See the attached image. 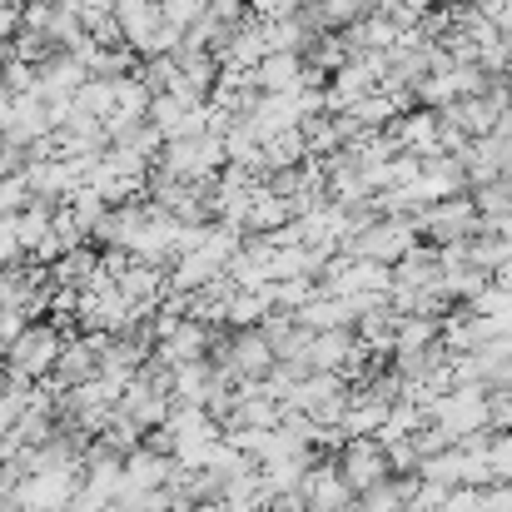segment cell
<instances>
[{
  "mask_svg": "<svg viewBox=\"0 0 512 512\" xmlns=\"http://www.w3.org/2000/svg\"><path fill=\"white\" fill-rule=\"evenodd\" d=\"M60 348H65V329H60L55 319H30V324L20 329V339L5 343V368H10V378H20V383H40V378L55 373Z\"/></svg>",
  "mask_w": 512,
  "mask_h": 512,
  "instance_id": "obj_1",
  "label": "cell"
},
{
  "mask_svg": "<svg viewBox=\"0 0 512 512\" xmlns=\"http://www.w3.org/2000/svg\"><path fill=\"white\" fill-rule=\"evenodd\" d=\"M214 368H219V378L224 383H249V378H269L274 373V348H269V339H264V329H234L229 339L214 343Z\"/></svg>",
  "mask_w": 512,
  "mask_h": 512,
  "instance_id": "obj_2",
  "label": "cell"
},
{
  "mask_svg": "<svg viewBox=\"0 0 512 512\" xmlns=\"http://www.w3.org/2000/svg\"><path fill=\"white\" fill-rule=\"evenodd\" d=\"M160 165H165L170 174H179V179H214V174L229 165L224 135L204 130V135H179V140H165Z\"/></svg>",
  "mask_w": 512,
  "mask_h": 512,
  "instance_id": "obj_3",
  "label": "cell"
},
{
  "mask_svg": "<svg viewBox=\"0 0 512 512\" xmlns=\"http://www.w3.org/2000/svg\"><path fill=\"white\" fill-rule=\"evenodd\" d=\"M433 418L453 433V443L473 438V433H488V388L478 383H458L453 393H443L433 403Z\"/></svg>",
  "mask_w": 512,
  "mask_h": 512,
  "instance_id": "obj_4",
  "label": "cell"
},
{
  "mask_svg": "<svg viewBox=\"0 0 512 512\" xmlns=\"http://www.w3.org/2000/svg\"><path fill=\"white\" fill-rule=\"evenodd\" d=\"M75 488H80V473L50 468V473H25V478L15 483L10 498H15L20 512H65L70 498H75Z\"/></svg>",
  "mask_w": 512,
  "mask_h": 512,
  "instance_id": "obj_5",
  "label": "cell"
},
{
  "mask_svg": "<svg viewBox=\"0 0 512 512\" xmlns=\"http://www.w3.org/2000/svg\"><path fill=\"white\" fill-rule=\"evenodd\" d=\"M299 498H304L309 512H353V503H358V493H353V483L343 478V468L339 463H324V458L309 463Z\"/></svg>",
  "mask_w": 512,
  "mask_h": 512,
  "instance_id": "obj_6",
  "label": "cell"
},
{
  "mask_svg": "<svg viewBox=\"0 0 512 512\" xmlns=\"http://www.w3.org/2000/svg\"><path fill=\"white\" fill-rule=\"evenodd\" d=\"M339 468H343V478L353 483V493L383 483V478L393 473V463H388V443H383V438H348V443L339 448Z\"/></svg>",
  "mask_w": 512,
  "mask_h": 512,
  "instance_id": "obj_7",
  "label": "cell"
},
{
  "mask_svg": "<svg viewBox=\"0 0 512 512\" xmlns=\"http://www.w3.org/2000/svg\"><path fill=\"white\" fill-rule=\"evenodd\" d=\"M388 135H393L408 155L433 160V155H443V110H433V105L408 110V115H398V120L388 125Z\"/></svg>",
  "mask_w": 512,
  "mask_h": 512,
  "instance_id": "obj_8",
  "label": "cell"
},
{
  "mask_svg": "<svg viewBox=\"0 0 512 512\" xmlns=\"http://www.w3.org/2000/svg\"><path fill=\"white\" fill-rule=\"evenodd\" d=\"M408 189H413L423 204H438V199L468 194L473 184H468V170H463L458 155H433V160H423V170H418V179H413Z\"/></svg>",
  "mask_w": 512,
  "mask_h": 512,
  "instance_id": "obj_9",
  "label": "cell"
},
{
  "mask_svg": "<svg viewBox=\"0 0 512 512\" xmlns=\"http://www.w3.org/2000/svg\"><path fill=\"white\" fill-rule=\"evenodd\" d=\"M214 329L209 324H199V319H179L165 339L155 343V353L170 363V368H179V363H194V358H209L214 353Z\"/></svg>",
  "mask_w": 512,
  "mask_h": 512,
  "instance_id": "obj_10",
  "label": "cell"
},
{
  "mask_svg": "<svg viewBox=\"0 0 512 512\" xmlns=\"http://www.w3.org/2000/svg\"><path fill=\"white\" fill-rule=\"evenodd\" d=\"M90 80V65L70 50H55L45 65H40V100H75V90Z\"/></svg>",
  "mask_w": 512,
  "mask_h": 512,
  "instance_id": "obj_11",
  "label": "cell"
},
{
  "mask_svg": "<svg viewBox=\"0 0 512 512\" xmlns=\"http://www.w3.org/2000/svg\"><path fill=\"white\" fill-rule=\"evenodd\" d=\"M264 339L274 348L279 363H294V358H309V343H314V329L299 324V314H284V309H269V319L259 324Z\"/></svg>",
  "mask_w": 512,
  "mask_h": 512,
  "instance_id": "obj_12",
  "label": "cell"
},
{
  "mask_svg": "<svg viewBox=\"0 0 512 512\" xmlns=\"http://www.w3.org/2000/svg\"><path fill=\"white\" fill-rule=\"evenodd\" d=\"M249 75H254L259 95H289V90H304V55H294V50H269Z\"/></svg>",
  "mask_w": 512,
  "mask_h": 512,
  "instance_id": "obj_13",
  "label": "cell"
},
{
  "mask_svg": "<svg viewBox=\"0 0 512 512\" xmlns=\"http://www.w3.org/2000/svg\"><path fill=\"white\" fill-rule=\"evenodd\" d=\"M299 219V209H294V199H284L269 179L254 189V199H249V219H244V229L249 234H274V229H284V224H294Z\"/></svg>",
  "mask_w": 512,
  "mask_h": 512,
  "instance_id": "obj_14",
  "label": "cell"
},
{
  "mask_svg": "<svg viewBox=\"0 0 512 512\" xmlns=\"http://www.w3.org/2000/svg\"><path fill=\"white\" fill-rule=\"evenodd\" d=\"M100 269H105V254L90 249V244H75V249H65V254L50 264V279L65 284V289H90V284L100 279Z\"/></svg>",
  "mask_w": 512,
  "mask_h": 512,
  "instance_id": "obj_15",
  "label": "cell"
},
{
  "mask_svg": "<svg viewBox=\"0 0 512 512\" xmlns=\"http://www.w3.org/2000/svg\"><path fill=\"white\" fill-rule=\"evenodd\" d=\"M413 488H418V473H408V478H403V473H388L383 483L363 488L353 508H358V512H408V503H413Z\"/></svg>",
  "mask_w": 512,
  "mask_h": 512,
  "instance_id": "obj_16",
  "label": "cell"
},
{
  "mask_svg": "<svg viewBox=\"0 0 512 512\" xmlns=\"http://www.w3.org/2000/svg\"><path fill=\"white\" fill-rule=\"evenodd\" d=\"M224 274V259H214L209 249H189V254H179L170 264V289H184V294H194V289H204V284H214Z\"/></svg>",
  "mask_w": 512,
  "mask_h": 512,
  "instance_id": "obj_17",
  "label": "cell"
},
{
  "mask_svg": "<svg viewBox=\"0 0 512 512\" xmlns=\"http://www.w3.org/2000/svg\"><path fill=\"white\" fill-rule=\"evenodd\" d=\"M353 343H358L353 329H324V334H314V343H309V368L314 373H343Z\"/></svg>",
  "mask_w": 512,
  "mask_h": 512,
  "instance_id": "obj_18",
  "label": "cell"
},
{
  "mask_svg": "<svg viewBox=\"0 0 512 512\" xmlns=\"http://www.w3.org/2000/svg\"><path fill=\"white\" fill-rule=\"evenodd\" d=\"M264 55H269V45H264V25L249 15V20L229 35V50H224L219 60H224V65H234V70H254Z\"/></svg>",
  "mask_w": 512,
  "mask_h": 512,
  "instance_id": "obj_19",
  "label": "cell"
},
{
  "mask_svg": "<svg viewBox=\"0 0 512 512\" xmlns=\"http://www.w3.org/2000/svg\"><path fill=\"white\" fill-rule=\"evenodd\" d=\"M438 339H443V319H433V314H398L393 353H418V348H428Z\"/></svg>",
  "mask_w": 512,
  "mask_h": 512,
  "instance_id": "obj_20",
  "label": "cell"
},
{
  "mask_svg": "<svg viewBox=\"0 0 512 512\" xmlns=\"http://www.w3.org/2000/svg\"><path fill=\"white\" fill-rule=\"evenodd\" d=\"M304 160H309L304 125H299V130H279V135H269V140H264V165H269V174L274 170H294V165H304Z\"/></svg>",
  "mask_w": 512,
  "mask_h": 512,
  "instance_id": "obj_21",
  "label": "cell"
},
{
  "mask_svg": "<svg viewBox=\"0 0 512 512\" xmlns=\"http://www.w3.org/2000/svg\"><path fill=\"white\" fill-rule=\"evenodd\" d=\"M348 115H353L363 130H388V125H393L403 110H398V100H393V95L378 85V90H368L363 100H353V105H348Z\"/></svg>",
  "mask_w": 512,
  "mask_h": 512,
  "instance_id": "obj_22",
  "label": "cell"
},
{
  "mask_svg": "<svg viewBox=\"0 0 512 512\" xmlns=\"http://www.w3.org/2000/svg\"><path fill=\"white\" fill-rule=\"evenodd\" d=\"M75 110L110 120V115L120 110V85H115V80H105V75H90V80L75 90Z\"/></svg>",
  "mask_w": 512,
  "mask_h": 512,
  "instance_id": "obj_23",
  "label": "cell"
},
{
  "mask_svg": "<svg viewBox=\"0 0 512 512\" xmlns=\"http://www.w3.org/2000/svg\"><path fill=\"white\" fill-rule=\"evenodd\" d=\"M269 294L264 289H234V299H229V329H259L264 319H269Z\"/></svg>",
  "mask_w": 512,
  "mask_h": 512,
  "instance_id": "obj_24",
  "label": "cell"
},
{
  "mask_svg": "<svg viewBox=\"0 0 512 512\" xmlns=\"http://www.w3.org/2000/svg\"><path fill=\"white\" fill-rule=\"evenodd\" d=\"M418 478L443 483V488H458V483H463V448L453 443V448H443V453L423 458V463H418Z\"/></svg>",
  "mask_w": 512,
  "mask_h": 512,
  "instance_id": "obj_25",
  "label": "cell"
},
{
  "mask_svg": "<svg viewBox=\"0 0 512 512\" xmlns=\"http://www.w3.org/2000/svg\"><path fill=\"white\" fill-rule=\"evenodd\" d=\"M140 80H145L155 95H174L184 75H179V60H174V55H150V60L140 65Z\"/></svg>",
  "mask_w": 512,
  "mask_h": 512,
  "instance_id": "obj_26",
  "label": "cell"
},
{
  "mask_svg": "<svg viewBox=\"0 0 512 512\" xmlns=\"http://www.w3.org/2000/svg\"><path fill=\"white\" fill-rule=\"evenodd\" d=\"M413 448H418V458H433V453H443V448H453V433L438 423V418H428L418 433H413Z\"/></svg>",
  "mask_w": 512,
  "mask_h": 512,
  "instance_id": "obj_27",
  "label": "cell"
},
{
  "mask_svg": "<svg viewBox=\"0 0 512 512\" xmlns=\"http://www.w3.org/2000/svg\"><path fill=\"white\" fill-rule=\"evenodd\" d=\"M488 433H512V388H488Z\"/></svg>",
  "mask_w": 512,
  "mask_h": 512,
  "instance_id": "obj_28",
  "label": "cell"
},
{
  "mask_svg": "<svg viewBox=\"0 0 512 512\" xmlns=\"http://www.w3.org/2000/svg\"><path fill=\"white\" fill-rule=\"evenodd\" d=\"M160 10H165V20H170V25L189 30L199 15H209V0H160Z\"/></svg>",
  "mask_w": 512,
  "mask_h": 512,
  "instance_id": "obj_29",
  "label": "cell"
},
{
  "mask_svg": "<svg viewBox=\"0 0 512 512\" xmlns=\"http://www.w3.org/2000/svg\"><path fill=\"white\" fill-rule=\"evenodd\" d=\"M488 463H493V483H512V433H493Z\"/></svg>",
  "mask_w": 512,
  "mask_h": 512,
  "instance_id": "obj_30",
  "label": "cell"
},
{
  "mask_svg": "<svg viewBox=\"0 0 512 512\" xmlns=\"http://www.w3.org/2000/svg\"><path fill=\"white\" fill-rule=\"evenodd\" d=\"M25 249H20V234H15V214H0V269L20 264Z\"/></svg>",
  "mask_w": 512,
  "mask_h": 512,
  "instance_id": "obj_31",
  "label": "cell"
},
{
  "mask_svg": "<svg viewBox=\"0 0 512 512\" xmlns=\"http://www.w3.org/2000/svg\"><path fill=\"white\" fill-rule=\"evenodd\" d=\"M388 463H393V473H403V478H408V473H418V463H423V458H418L413 438H398V443H388Z\"/></svg>",
  "mask_w": 512,
  "mask_h": 512,
  "instance_id": "obj_32",
  "label": "cell"
},
{
  "mask_svg": "<svg viewBox=\"0 0 512 512\" xmlns=\"http://www.w3.org/2000/svg\"><path fill=\"white\" fill-rule=\"evenodd\" d=\"M304 0H249V15L254 20H284V15H299Z\"/></svg>",
  "mask_w": 512,
  "mask_h": 512,
  "instance_id": "obj_33",
  "label": "cell"
},
{
  "mask_svg": "<svg viewBox=\"0 0 512 512\" xmlns=\"http://www.w3.org/2000/svg\"><path fill=\"white\" fill-rule=\"evenodd\" d=\"M105 508H110V498H105V493H95V488L80 478V488H75V498H70V508L65 512H105Z\"/></svg>",
  "mask_w": 512,
  "mask_h": 512,
  "instance_id": "obj_34",
  "label": "cell"
},
{
  "mask_svg": "<svg viewBox=\"0 0 512 512\" xmlns=\"http://www.w3.org/2000/svg\"><path fill=\"white\" fill-rule=\"evenodd\" d=\"M209 15L224 25H244L249 20V0H209Z\"/></svg>",
  "mask_w": 512,
  "mask_h": 512,
  "instance_id": "obj_35",
  "label": "cell"
},
{
  "mask_svg": "<svg viewBox=\"0 0 512 512\" xmlns=\"http://www.w3.org/2000/svg\"><path fill=\"white\" fill-rule=\"evenodd\" d=\"M493 284H503V289H512V254H508V264H498V269H493Z\"/></svg>",
  "mask_w": 512,
  "mask_h": 512,
  "instance_id": "obj_36",
  "label": "cell"
},
{
  "mask_svg": "<svg viewBox=\"0 0 512 512\" xmlns=\"http://www.w3.org/2000/svg\"><path fill=\"white\" fill-rule=\"evenodd\" d=\"M10 55H15V45H10V40H0V70H5V60H10Z\"/></svg>",
  "mask_w": 512,
  "mask_h": 512,
  "instance_id": "obj_37",
  "label": "cell"
},
{
  "mask_svg": "<svg viewBox=\"0 0 512 512\" xmlns=\"http://www.w3.org/2000/svg\"><path fill=\"white\" fill-rule=\"evenodd\" d=\"M160 512H194V503H184V498H179V503H170V508H160Z\"/></svg>",
  "mask_w": 512,
  "mask_h": 512,
  "instance_id": "obj_38",
  "label": "cell"
},
{
  "mask_svg": "<svg viewBox=\"0 0 512 512\" xmlns=\"http://www.w3.org/2000/svg\"><path fill=\"white\" fill-rule=\"evenodd\" d=\"M498 80H503V90H508V110H512V70L508 75H498Z\"/></svg>",
  "mask_w": 512,
  "mask_h": 512,
  "instance_id": "obj_39",
  "label": "cell"
}]
</instances>
